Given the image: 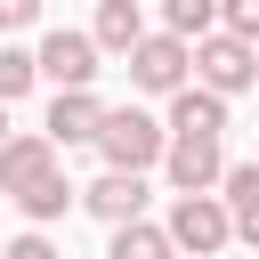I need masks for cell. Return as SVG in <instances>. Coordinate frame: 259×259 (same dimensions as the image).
<instances>
[{"mask_svg":"<svg viewBox=\"0 0 259 259\" xmlns=\"http://www.w3.org/2000/svg\"><path fill=\"white\" fill-rule=\"evenodd\" d=\"M97 154H105V170L146 178V170L170 154V130H162L146 105H105V121H97Z\"/></svg>","mask_w":259,"mask_h":259,"instance_id":"6da1fadb","label":"cell"},{"mask_svg":"<svg viewBox=\"0 0 259 259\" xmlns=\"http://www.w3.org/2000/svg\"><path fill=\"white\" fill-rule=\"evenodd\" d=\"M194 89H210L219 105L243 97V89H259V49H243V40H227V32L194 40Z\"/></svg>","mask_w":259,"mask_h":259,"instance_id":"7a4b0ae2","label":"cell"},{"mask_svg":"<svg viewBox=\"0 0 259 259\" xmlns=\"http://www.w3.org/2000/svg\"><path fill=\"white\" fill-rule=\"evenodd\" d=\"M162 235H170V251H194V259H210V251H227V243H235V227H227V202H219V194H178Z\"/></svg>","mask_w":259,"mask_h":259,"instance_id":"3957f363","label":"cell"},{"mask_svg":"<svg viewBox=\"0 0 259 259\" xmlns=\"http://www.w3.org/2000/svg\"><path fill=\"white\" fill-rule=\"evenodd\" d=\"M186 73H194V49H186V40H170V32H146V40L130 49V81H138L146 97H178V89H186Z\"/></svg>","mask_w":259,"mask_h":259,"instance_id":"277c9868","label":"cell"},{"mask_svg":"<svg viewBox=\"0 0 259 259\" xmlns=\"http://www.w3.org/2000/svg\"><path fill=\"white\" fill-rule=\"evenodd\" d=\"M32 65H40V81H57V97H65V89H89V81H97V40L57 24V32L32 49Z\"/></svg>","mask_w":259,"mask_h":259,"instance_id":"5b68a950","label":"cell"},{"mask_svg":"<svg viewBox=\"0 0 259 259\" xmlns=\"http://www.w3.org/2000/svg\"><path fill=\"white\" fill-rule=\"evenodd\" d=\"M49 178H57V146H49L40 130H24V138L0 146V194H8V202H24V194L49 186Z\"/></svg>","mask_w":259,"mask_h":259,"instance_id":"8992f818","label":"cell"},{"mask_svg":"<svg viewBox=\"0 0 259 259\" xmlns=\"http://www.w3.org/2000/svg\"><path fill=\"white\" fill-rule=\"evenodd\" d=\"M97 121H105V105H97V89H65L57 105H49V121H40V138L65 154V146H97Z\"/></svg>","mask_w":259,"mask_h":259,"instance_id":"52a82bcc","label":"cell"},{"mask_svg":"<svg viewBox=\"0 0 259 259\" xmlns=\"http://www.w3.org/2000/svg\"><path fill=\"white\" fill-rule=\"evenodd\" d=\"M81 210H89V219H105V227H138V219H146V178L105 170V178H89V186H81Z\"/></svg>","mask_w":259,"mask_h":259,"instance_id":"ba28073f","label":"cell"},{"mask_svg":"<svg viewBox=\"0 0 259 259\" xmlns=\"http://www.w3.org/2000/svg\"><path fill=\"white\" fill-rule=\"evenodd\" d=\"M162 170H170V186H178V194H219V178H227V154H219V146H194V138H170Z\"/></svg>","mask_w":259,"mask_h":259,"instance_id":"9c48e42d","label":"cell"},{"mask_svg":"<svg viewBox=\"0 0 259 259\" xmlns=\"http://www.w3.org/2000/svg\"><path fill=\"white\" fill-rule=\"evenodd\" d=\"M162 130H170V138H194V146H219V130H227V105H219L210 89H194V81H186V89L170 97V121H162Z\"/></svg>","mask_w":259,"mask_h":259,"instance_id":"30bf717a","label":"cell"},{"mask_svg":"<svg viewBox=\"0 0 259 259\" xmlns=\"http://www.w3.org/2000/svg\"><path fill=\"white\" fill-rule=\"evenodd\" d=\"M219 202H227V227L259 251V162H227V178H219Z\"/></svg>","mask_w":259,"mask_h":259,"instance_id":"8fae6325","label":"cell"},{"mask_svg":"<svg viewBox=\"0 0 259 259\" xmlns=\"http://www.w3.org/2000/svg\"><path fill=\"white\" fill-rule=\"evenodd\" d=\"M89 40H97V57H105V49H121V57H130V49L146 40V8H138V0H105V8H97V24H89Z\"/></svg>","mask_w":259,"mask_h":259,"instance_id":"7c38bea8","label":"cell"},{"mask_svg":"<svg viewBox=\"0 0 259 259\" xmlns=\"http://www.w3.org/2000/svg\"><path fill=\"white\" fill-rule=\"evenodd\" d=\"M162 32L194 49V40H210V32H219V8H210V0H170V8H162Z\"/></svg>","mask_w":259,"mask_h":259,"instance_id":"4fadbf2b","label":"cell"},{"mask_svg":"<svg viewBox=\"0 0 259 259\" xmlns=\"http://www.w3.org/2000/svg\"><path fill=\"white\" fill-rule=\"evenodd\" d=\"M73 202H81V186H65V170H57V178H49V186H32L16 210H24V219H32V235H40V227H49V219H65Z\"/></svg>","mask_w":259,"mask_h":259,"instance_id":"5bb4252c","label":"cell"},{"mask_svg":"<svg viewBox=\"0 0 259 259\" xmlns=\"http://www.w3.org/2000/svg\"><path fill=\"white\" fill-rule=\"evenodd\" d=\"M105 259H178V251H170V235L154 219H138V227H113V251Z\"/></svg>","mask_w":259,"mask_h":259,"instance_id":"9a60e30c","label":"cell"},{"mask_svg":"<svg viewBox=\"0 0 259 259\" xmlns=\"http://www.w3.org/2000/svg\"><path fill=\"white\" fill-rule=\"evenodd\" d=\"M40 81V65H32V49H0V105H16L24 89Z\"/></svg>","mask_w":259,"mask_h":259,"instance_id":"2e32d148","label":"cell"},{"mask_svg":"<svg viewBox=\"0 0 259 259\" xmlns=\"http://www.w3.org/2000/svg\"><path fill=\"white\" fill-rule=\"evenodd\" d=\"M227 40H243V49H259V0H227V24H219Z\"/></svg>","mask_w":259,"mask_h":259,"instance_id":"e0dca14e","label":"cell"},{"mask_svg":"<svg viewBox=\"0 0 259 259\" xmlns=\"http://www.w3.org/2000/svg\"><path fill=\"white\" fill-rule=\"evenodd\" d=\"M0 259H65L49 235H16V243H0Z\"/></svg>","mask_w":259,"mask_h":259,"instance_id":"ac0fdd59","label":"cell"},{"mask_svg":"<svg viewBox=\"0 0 259 259\" xmlns=\"http://www.w3.org/2000/svg\"><path fill=\"white\" fill-rule=\"evenodd\" d=\"M32 16H40V8H32V0H0V32H24V24H32Z\"/></svg>","mask_w":259,"mask_h":259,"instance_id":"d6986e66","label":"cell"},{"mask_svg":"<svg viewBox=\"0 0 259 259\" xmlns=\"http://www.w3.org/2000/svg\"><path fill=\"white\" fill-rule=\"evenodd\" d=\"M0 146H8V105H0Z\"/></svg>","mask_w":259,"mask_h":259,"instance_id":"ffe728a7","label":"cell"}]
</instances>
